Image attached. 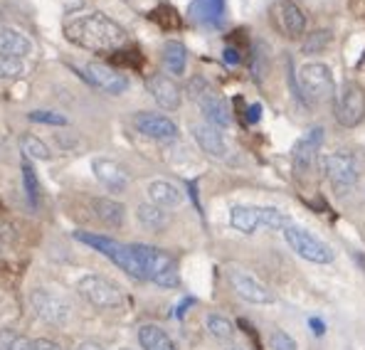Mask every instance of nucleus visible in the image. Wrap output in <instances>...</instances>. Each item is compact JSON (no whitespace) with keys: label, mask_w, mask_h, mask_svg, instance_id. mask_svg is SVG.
I'll return each mask as SVG.
<instances>
[{"label":"nucleus","mask_w":365,"mask_h":350,"mask_svg":"<svg viewBox=\"0 0 365 350\" xmlns=\"http://www.w3.org/2000/svg\"><path fill=\"white\" fill-rule=\"evenodd\" d=\"M64 37L72 45L84 47V50L114 52L126 42V30L116 20H111L109 15L94 10V13L77 15V18L67 20L64 23Z\"/></svg>","instance_id":"f257e3e1"},{"label":"nucleus","mask_w":365,"mask_h":350,"mask_svg":"<svg viewBox=\"0 0 365 350\" xmlns=\"http://www.w3.org/2000/svg\"><path fill=\"white\" fill-rule=\"evenodd\" d=\"M133 254H136L138 264H141V272L146 282H153L155 287L163 289H175L180 284L178 277V264L173 257L163 249H155L148 245H131Z\"/></svg>","instance_id":"f03ea898"},{"label":"nucleus","mask_w":365,"mask_h":350,"mask_svg":"<svg viewBox=\"0 0 365 350\" xmlns=\"http://www.w3.org/2000/svg\"><path fill=\"white\" fill-rule=\"evenodd\" d=\"M74 240L89 245L91 249H96L99 254H104L106 259H111V262L116 264V267L123 269L126 274H131V277L143 279L141 264H138L136 254H133V247L131 245H121V242L111 240V237L91 235V232H74Z\"/></svg>","instance_id":"7ed1b4c3"},{"label":"nucleus","mask_w":365,"mask_h":350,"mask_svg":"<svg viewBox=\"0 0 365 350\" xmlns=\"http://www.w3.org/2000/svg\"><path fill=\"white\" fill-rule=\"evenodd\" d=\"M187 96L200 106L207 123H212V126H217V128H227L230 123H232V114H230L227 101H225L202 77H192L190 82H187Z\"/></svg>","instance_id":"20e7f679"},{"label":"nucleus","mask_w":365,"mask_h":350,"mask_svg":"<svg viewBox=\"0 0 365 350\" xmlns=\"http://www.w3.org/2000/svg\"><path fill=\"white\" fill-rule=\"evenodd\" d=\"M284 240H287V245L306 262H314V264L334 262V249H331L326 242H321L316 235H311L309 230L289 225V227L284 230Z\"/></svg>","instance_id":"39448f33"},{"label":"nucleus","mask_w":365,"mask_h":350,"mask_svg":"<svg viewBox=\"0 0 365 350\" xmlns=\"http://www.w3.org/2000/svg\"><path fill=\"white\" fill-rule=\"evenodd\" d=\"M77 292L84 301H89L96 309H116L123 304V294L114 282L99 274H87L77 282Z\"/></svg>","instance_id":"423d86ee"},{"label":"nucleus","mask_w":365,"mask_h":350,"mask_svg":"<svg viewBox=\"0 0 365 350\" xmlns=\"http://www.w3.org/2000/svg\"><path fill=\"white\" fill-rule=\"evenodd\" d=\"M30 306L42 321L52 323V326H64L72 316V304L62 294L50 292V289H32Z\"/></svg>","instance_id":"0eeeda50"},{"label":"nucleus","mask_w":365,"mask_h":350,"mask_svg":"<svg viewBox=\"0 0 365 350\" xmlns=\"http://www.w3.org/2000/svg\"><path fill=\"white\" fill-rule=\"evenodd\" d=\"M299 82H302V91L309 99H336L334 74L326 64H304L302 72H299Z\"/></svg>","instance_id":"6e6552de"},{"label":"nucleus","mask_w":365,"mask_h":350,"mask_svg":"<svg viewBox=\"0 0 365 350\" xmlns=\"http://www.w3.org/2000/svg\"><path fill=\"white\" fill-rule=\"evenodd\" d=\"M336 118L341 126L353 128L365 118V94L358 84L346 82L336 99Z\"/></svg>","instance_id":"1a4fd4ad"},{"label":"nucleus","mask_w":365,"mask_h":350,"mask_svg":"<svg viewBox=\"0 0 365 350\" xmlns=\"http://www.w3.org/2000/svg\"><path fill=\"white\" fill-rule=\"evenodd\" d=\"M269 18L284 37L297 40L306 32V15L294 0H277L269 8Z\"/></svg>","instance_id":"9d476101"},{"label":"nucleus","mask_w":365,"mask_h":350,"mask_svg":"<svg viewBox=\"0 0 365 350\" xmlns=\"http://www.w3.org/2000/svg\"><path fill=\"white\" fill-rule=\"evenodd\" d=\"M324 173L331 180V185L338 192H348L351 187H356L358 182V165L353 160V155L348 153H331L324 158Z\"/></svg>","instance_id":"9b49d317"},{"label":"nucleus","mask_w":365,"mask_h":350,"mask_svg":"<svg viewBox=\"0 0 365 350\" xmlns=\"http://www.w3.org/2000/svg\"><path fill=\"white\" fill-rule=\"evenodd\" d=\"M82 77L87 79L89 84H94L96 89L106 91V94L119 96L128 89V79L126 74H121L119 69L109 67V64L101 62H87L82 67Z\"/></svg>","instance_id":"f8f14e48"},{"label":"nucleus","mask_w":365,"mask_h":350,"mask_svg":"<svg viewBox=\"0 0 365 350\" xmlns=\"http://www.w3.org/2000/svg\"><path fill=\"white\" fill-rule=\"evenodd\" d=\"M227 279H230V284H232L235 292L242 296L245 301H250V304H272L274 301V294L269 292V289H267L264 284L255 277V274L245 272V269L230 267Z\"/></svg>","instance_id":"ddd939ff"},{"label":"nucleus","mask_w":365,"mask_h":350,"mask_svg":"<svg viewBox=\"0 0 365 350\" xmlns=\"http://www.w3.org/2000/svg\"><path fill=\"white\" fill-rule=\"evenodd\" d=\"M131 123L138 133H143V136H148V138H155V141H173V138L178 136V123L163 114L138 111V114H133Z\"/></svg>","instance_id":"4468645a"},{"label":"nucleus","mask_w":365,"mask_h":350,"mask_svg":"<svg viewBox=\"0 0 365 350\" xmlns=\"http://www.w3.org/2000/svg\"><path fill=\"white\" fill-rule=\"evenodd\" d=\"M324 146V128L316 126L311 128L309 133L302 138V141L294 146L292 155H294V168H297L299 175L309 173L311 168H314V160H316V150Z\"/></svg>","instance_id":"2eb2a0df"},{"label":"nucleus","mask_w":365,"mask_h":350,"mask_svg":"<svg viewBox=\"0 0 365 350\" xmlns=\"http://www.w3.org/2000/svg\"><path fill=\"white\" fill-rule=\"evenodd\" d=\"M91 170H94L96 180L101 185H106L114 192H123L128 187V182H131V177L123 170V165H119L111 158H94L91 160Z\"/></svg>","instance_id":"dca6fc26"},{"label":"nucleus","mask_w":365,"mask_h":350,"mask_svg":"<svg viewBox=\"0 0 365 350\" xmlns=\"http://www.w3.org/2000/svg\"><path fill=\"white\" fill-rule=\"evenodd\" d=\"M148 91H151V96L160 109L175 111L180 106V87L168 74H153V77H148Z\"/></svg>","instance_id":"f3484780"},{"label":"nucleus","mask_w":365,"mask_h":350,"mask_svg":"<svg viewBox=\"0 0 365 350\" xmlns=\"http://www.w3.org/2000/svg\"><path fill=\"white\" fill-rule=\"evenodd\" d=\"M230 225L237 232L252 235L264 225V207H255V205H235L230 210Z\"/></svg>","instance_id":"a211bd4d"},{"label":"nucleus","mask_w":365,"mask_h":350,"mask_svg":"<svg viewBox=\"0 0 365 350\" xmlns=\"http://www.w3.org/2000/svg\"><path fill=\"white\" fill-rule=\"evenodd\" d=\"M192 138L197 141V146L205 150L212 158H225L227 155V146H225L222 133L217 131V126L212 123H195L192 126Z\"/></svg>","instance_id":"6ab92c4d"},{"label":"nucleus","mask_w":365,"mask_h":350,"mask_svg":"<svg viewBox=\"0 0 365 350\" xmlns=\"http://www.w3.org/2000/svg\"><path fill=\"white\" fill-rule=\"evenodd\" d=\"M0 52L23 59L32 52V40L25 35V32H20L18 28L0 25Z\"/></svg>","instance_id":"aec40b11"},{"label":"nucleus","mask_w":365,"mask_h":350,"mask_svg":"<svg viewBox=\"0 0 365 350\" xmlns=\"http://www.w3.org/2000/svg\"><path fill=\"white\" fill-rule=\"evenodd\" d=\"M148 197L158 207H178L182 202V190L168 180H151L148 182Z\"/></svg>","instance_id":"412c9836"},{"label":"nucleus","mask_w":365,"mask_h":350,"mask_svg":"<svg viewBox=\"0 0 365 350\" xmlns=\"http://www.w3.org/2000/svg\"><path fill=\"white\" fill-rule=\"evenodd\" d=\"M190 15L200 25H220L225 15V0H192Z\"/></svg>","instance_id":"4be33fe9"},{"label":"nucleus","mask_w":365,"mask_h":350,"mask_svg":"<svg viewBox=\"0 0 365 350\" xmlns=\"http://www.w3.org/2000/svg\"><path fill=\"white\" fill-rule=\"evenodd\" d=\"M94 215L109 227H121L123 220H126V207L121 202L111 200V197H96L94 202Z\"/></svg>","instance_id":"5701e85b"},{"label":"nucleus","mask_w":365,"mask_h":350,"mask_svg":"<svg viewBox=\"0 0 365 350\" xmlns=\"http://www.w3.org/2000/svg\"><path fill=\"white\" fill-rule=\"evenodd\" d=\"M138 343L143 350H175L168 333L158 326H151V323L138 328Z\"/></svg>","instance_id":"b1692460"},{"label":"nucleus","mask_w":365,"mask_h":350,"mask_svg":"<svg viewBox=\"0 0 365 350\" xmlns=\"http://www.w3.org/2000/svg\"><path fill=\"white\" fill-rule=\"evenodd\" d=\"M163 62L168 67L170 74H180L185 72V62H187V52H185V45L178 40H168L163 45Z\"/></svg>","instance_id":"393cba45"},{"label":"nucleus","mask_w":365,"mask_h":350,"mask_svg":"<svg viewBox=\"0 0 365 350\" xmlns=\"http://www.w3.org/2000/svg\"><path fill=\"white\" fill-rule=\"evenodd\" d=\"M136 217L138 222L143 225L146 230H153V232H158V230H163L165 225H168V215H165V210H160L158 205H138L136 210Z\"/></svg>","instance_id":"a878e982"},{"label":"nucleus","mask_w":365,"mask_h":350,"mask_svg":"<svg viewBox=\"0 0 365 350\" xmlns=\"http://www.w3.org/2000/svg\"><path fill=\"white\" fill-rule=\"evenodd\" d=\"M0 350H35V346L30 338L20 336L10 328H0Z\"/></svg>","instance_id":"bb28decb"},{"label":"nucleus","mask_w":365,"mask_h":350,"mask_svg":"<svg viewBox=\"0 0 365 350\" xmlns=\"http://www.w3.org/2000/svg\"><path fill=\"white\" fill-rule=\"evenodd\" d=\"M25 74V62L20 57L0 52V79H18Z\"/></svg>","instance_id":"cd10ccee"},{"label":"nucleus","mask_w":365,"mask_h":350,"mask_svg":"<svg viewBox=\"0 0 365 350\" xmlns=\"http://www.w3.org/2000/svg\"><path fill=\"white\" fill-rule=\"evenodd\" d=\"M151 20L153 23H158L163 30L180 28V15L175 13V8H170V5H158V8L151 13Z\"/></svg>","instance_id":"c85d7f7f"},{"label":"nucleus","mask_w":365,"mask_h":350,"mask_svg":"<svg viewBox=\"0 0 365 350\" xmlns=\"http://www.w3.org/2000/svg\"><path fill=\"white\" fill-rule=\"evenodd\" d=\"M207 331H210L217 341H227V338L235 333V328H232V323L225 319V316L212 314V316H207Z\"/></svg>","instance_id":"c756f323"},{"label":"nucleus","mask_w":365,"mask_h":350,"mask_svg":"<svg viewBox=\"0 0 365 350\" xmlns=\"http://www.w3.org/2000/svg\"><path fill=\"white\" fill-rule=\"evenodd\" d=\"M23 185L25 192H28V200L32 207H37V195H40V182H37V175L32 170L30 163H23Z\"/></svg>","instance_id":"7c9ffc66"},{"label":"nucleus","mask_w":365,"mask_h":350,"mask_svg":"<svg viewBox=\"0 0 365 350\" xmlns=\"http://www.w3.org/2000/svg\"><path fill=\"white\" fill-rule=\"evenodd\" d=\"M23 150L35 160H47V158H50V148H47L37 136H23Z\"/></svg>","instance_id":"2f4dec72"},{"label":"nucleus","mask_w":365,"mask_h":350,"mask_svg":"<svg viewBox=\"0 0 365 350\" xmlns=\"http://www.w3.org/2000/svg\"><path fill=\"white\" fill-rule=\"evenodd\" d=\"M264 42H257L255 45V52H252V74H255L257 82H262L267 72V55H264Z\"/></svg>","instance_id":"473e14b6"},{"label":"nucleus","mask_w":365,"mask_h":350,"mask_svg":"<svg viewBox=\"0 0 365 350\" xmlns=\"http://www.w3.org/2000/svg\"><path fill=\"white\" fill-rule=\"evenodd\" d=\"M30 121H37V123H50V126H64V123H67V116L60 114V111L37 109V111H30Z\"/></svg>","instance_id":"72a5a7b5"},{"label":"nucleus","mask_w":365,"mask_h":350,"mask_svg":"<svg viewBox=\"0 0 365 350\" xmlns=\"http://www.w3.org/2000/svg\"><path fill=\"white\" fill-rule=\"evenodd\" d=\"M269 346L272 350H299L297 341L287 331H274L269 336Z\"/></svg>","instance_id":"f704fd0d"},{"label":"nucleus","mask_w":365,"mask_h":350,"mask_svg":"<svg viewBox=\"0 0 365 350\" xmlns=\"http://www.w3.org/2000/svg\"><path fill=\"white\" fill-rule=\"evenodd\" d=\"M329 40H331V35H326L324 30H319V32H316V40L314 42H306V45H304V52H311V55H316V52H319Z\"/></svg>","instance_id":"c9c22d12"},{"label":"nucleus","mask_w":365,"mask_h":350,"mask_svg":"<svg viewBox=\"0 0 365 350\" xmlns=\"http://www.w3.org/2000/svg\"><path fill=\"white\" fill-rule=\"evenodd\" d=\"M114 62L116 64H128V67H138L141 64V55L138 52H119V55H114Z\"/></svg>","instance_id":"e433bc0d"},{"label":"nucleus","mask_w":365,"mask_h":350,"mask_svg":"<svg viewBox=\"0 0 365 350\" xmlns=\"http://www.w3.org/2000/svg\"><path fill=\"white\" fill-rule=\"evenodd\" d=\"M32 346H35V350H64L60 343L47 341V338H37V341H32Z\"/></svg>","instance_id":"4c0bfd02"},{"label":"nucleus","mask_w":365,"mask_h":350,"mask_svg":"<svg viewBox=\"0 0 365 350\" xmlns=\"http://www.w3.org/2000/svg\"><path fill=\"white\" fill-rule=\"evenodd\" d=\"M225 62L227 64H240V50H235V47H225Z\"/></svg>","instance_id":"58836bf2"},{"label":"nucleus","mask_w":365,"mask_h":350,"mask_svg":"<svg viewBox=\"0 0 365 350\" xmlns=\"http://www.w3.org/2000/svg\"><path fill=\"white\" fill-rule=\"evenodd\" d=\"M262 116V106L259 104H252L250 106V114H247V123H257Z\"/></svg>","instance_id":"ea45409f"},{"label":"nucleus","mask_w":365,"mask_h":350,"mask_svg":"<svg viewBox=\"0 0 365 350\" xmlns=\"http://www.w3.org/2000/svg\"><path fill=\"white\" fill-rule=\"evenodd\" d=\"M311 328H314L316 336H324V331H326L324 321H319V319H311Z\"/></svg>","instance_id":"a19ab883"},{"label":"nucleus","mask_w":365,"mask_h":350,"mask_svg":"<svg viewBox=\"0 0 365 350\" xmlns=\"http://www.w3.org/2000/svg\"><path fill=\"white\" fill-rule=\"evenodd\" d=\"M64 3V10H67V13H72V10H77L79 5H82V0H62Z\"/></svg>","instance_id":"79ce46f5"},{"label":"nucleus","mask_w":365,"mask_h":350,"mask_svg":"<svg viewBox=\"0 0 365 350\" xmlns=\"http://www.w3.org/2000/svg\"><path fill=\"white\" fill-rule=\"evenodd\" d=\"M77 350H104L99 346V343H91V341H87V343H82V346H79Z\"/></svg>","instance_id":"37998d69"},{"label":"nucleus","mask_w":365,"mask_h":350,"mask_svg":"<svg viewBox=\"0 0 365 350\" xmlns=\"http://www.w3.org/2000/svg\"><path fill=\"white\" fill-rule=\"evenodd\" d=\"M230 350H245L242 346H232V348H230Z\"/></svg>","instance_id":"c03bdc74"},{"label":"nucleus","mask_w":365,"mask_h":350,"mask_svg":"<svg viewBox=\"0 0 365 350\" xmlns=\"http://www.w3.org/2000/svg\"><path fill=\"white\" fill-rule=\"evenodd\" d=\"M121 350H131V348H121Z\"/></svg>","instance_id":"a18cd8bd"},{"label":"nucleus","mask_w":365,"mask_h":350,"mask_svg":"<svg viewBox=\"0 0 365 350\" xmlns=\"http://www.w3.org/2000/svg\"><path fill=\"white\" fill-rule=\"evenodd\" d=\"M0 18H3V13H0Z\"/></svg>","instance_id":"49530a36"},{"label":"nucleus","mask_w":365,"mask_h":350,"mask_svg":"<svg viewBox=\"0 0 365 350\" xmlns=\"http://www.w3.org/2000/svg\"><path fill=\"white\" fill-rule=\"evenodd\" d=\"M0 247H3V242H0Z\"/></svg>","instance_id":"de8ad7c7"}]
</instances>
